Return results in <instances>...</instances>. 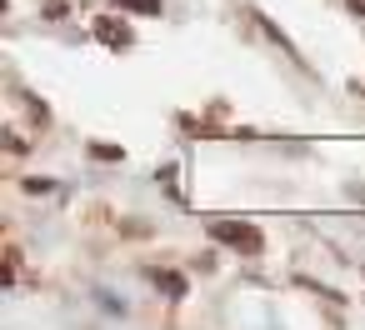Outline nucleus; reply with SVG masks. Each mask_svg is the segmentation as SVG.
<instances>
[{"label":"nucleus","mask_w":365,"mask_h":330,"mask_svg":"<svg viewBox=\"0 0 365 330\" xmlns=\"http://www.w3.org/2000/svg\"><path fill=\"white\" fill-rule=\"evenodd\" d=\"M115 6H130V11H145V16H155V11H160V0H115Z\"/></svg>","instance_id":"nucleus-3"},{"label":"nucleus","mask_w":365,"mask_h":330,"mask_svg":"<svg viewBox=\"0 0 365 330\" xmlns=\"http://www.w3.org/2000/svg\"><path fill=\"white\" fill-rule=\"evenodd\" d=\"M210 235L215 240H225L230 250H245V255H255L265 240H260V230L255 225H245V220H210Z\"/></svg>","instance_id":"nucleus-1"},{"label":"nucleus","mask_w":365,"mask_h":330,"mask_svg":"<svg viewBox=\"0 0 365 330\" xmlns=\"http://www.w3.org/2000/svg\"><path fill=\"white\" fill-rule=\"evenodd\" d=\"M91 155H101V160H120V145H91Z\"/></svg>","instance_id":"nucleus-4"},{"label":"nucleus","mask_w":365,"mask_h":330,"mask_svg":"<svg viewBox=\"0 0 365 330\" xmlns=\"http://www.w3.org/2000/svg\"><path fill=\"white\" fill-rule=\"evenodd\" d=\"M155 280L165 285V295H185V280H180V275H170V270H165V275H155Z\"/></svg>","instance_id":"nucleus-2"}]
</instances>
